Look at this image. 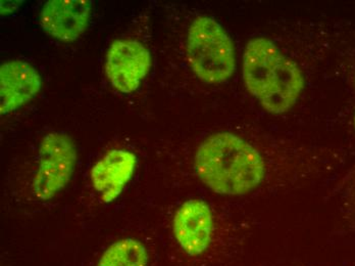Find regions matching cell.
<instances>
[{
  "mask_svg": "<svg viewBox=\"0 0 355 266\" xmlns=\"http://www.w3.org/2000/svg\"><path fill=\"white\" fill-rule=\"evenodd\" d=\"M194 167L209 190L223 196H245L268 176V164L257 148L230 133L207 138L197 149Z\"/></svg>",
  "mask_w": 355,
  "mask_h": 266,
  "instance_id": "cell-1",
  "label": "cell"
},
{
  "mask_svg": "<svg viewBox=\"0 0 355 266\" xmlns=\"http://www.w3.org/2000/svg\"><path fill=\"white\" fill-rule=\"evenodd\" d=\"M243 80L249 94L272 114L289 111L304 86L300 67L265 38L249 41L243 57Z\"/></svg>",
  "mask_w": 355,
  "mask_h": 266,
  "instance_id": "cell-2",
  "label": "cell"
},
{
  "mask_svg": "<svg viewBox=\"0 0 355 266\" xmlns=\"http://www.w3.org/2000/svg\"><path fill=\"white\" fill-rule=\"evenodd\" d=\"M187 58L197 77L209 84L223 83L235 72L233 41L224 28L209 17H198L188 31Z\"/></svg>",
  "mask_w": 355,
  "mask_h": 266,
  "instance_id": "cell-3",
  "label": "cell"
},
{
  "mask_svg": "<svg viewBox=\"0 0 355 266\" xmlns=\"http://www.w3.org/2000/svg\"><path fill=\"white\" fill-rule=\"evenodd\" d=\"M77 160V149L70 136L62 133L45 135L39 149L38 168L32 185L36 198L49 201L62 192L70 183Z\"/></svg>",
  "mask_w": 355,
  "mask_h": 266,
  "instance_id": "cell-4",
  "label": "cell"
},
{
  "mask_svg": "<svg viewBox=\"0 0 355 266\" xmlns=\"http://www.w3.org/2000/svg\"><path fill=\"white\" fill-rule=\"evenodd\" d=\"M213 211L207 202L191 199L179 207L173 219V233L181 250L192 258L202 256L214 241Z\"/></svg>",
  "mask_w": 355,
  "mask_h": 266,
  "instance_id": "cell-5",
  "label": "cell"
},
{
  "mask_svg": "<svg viewBox=\"0 0 355 266\" xmlns=\"http://www.w3.org/2000/svg\"><path fill=\"white\" fill-rule=\"evenodd\" d=\"M151 55L141 42L120 39L110 45L105 62V73L112 85L122 94H132L151 68Z\"/></svg>",
  "mask_w": 355,
  "mask_h": 266,
  "instance_id": "cell-6",
  "label": "cell"
},
{
  "mask_svg": "<svg viewBox=\"0 0 355 266\" xmlns=\"http://www.w3.org/2000/svg\"><path fill=\"white\" fill-rule=\"evenodd\" d=\"M91 8L89 0H51L41 10V26L53 38L71 42L87 28Z\"/></svg>",
  "mask_w": 355,
  "mask_h": 266,
  "instance_id": "cell-7",
  "label": "cell"
},
{
  "mask_svg": "<svg viewBox=\"0 0 355 266\" xmlns=\"http://www.w3.org/2000/svg\"><path fill=\"white\" fill-rule=\"evenodd\" d=\"M42 81L35 68L23 60L0 67V114L8 115L29 103L40 92Z\"/></svg>",
  "mask_w": 355,
  "mask_h": 266,
  "instance_id": "cell-8",
  "label": "cell"
},
{
  "mask_svg": "<svg viewBox=\"0 0 355 266\" xmlns=\"http://www.w3.org/2000/svg\"><path fill=\"white\" fill-rule=\"evenodd\" d=\"M137 157L127 150H112L96 162L91 170V183L103 202L116 200L135 173Z\"/></svg>",
  "mask_w": 355,
  "mask_h": 266,
  "instance_id": "cell-9",
  "label": "cell"
},
{
  "mask_svg": "<svg viewBox=\"0 0 355 266\" xmlns=\"http://www.w3.org/2000/svg\"><path fill=\"white\" fill-rule=\"evenodd\" d=\"M148 252L141 242L127 238L114 242L103 253L97 266H147Z\"/></svg>",
  "mask_w": 355,
  "mask_h": 266,
  "instance_id": "cell-10",
  "label": "cell"
},
{
  "mask_svg": "<svg viewBox=\"0 0 355 266\" xmlns=\"http://www.w3.org/2000/svg\"><path fill=\"white\" fill-rule=\"evenodd\" d=\"M354 126H355V117H354Z\"/></svg>",
  "mask_w": 355,
  "mask_h": 266,
  "instance_id": "cell-11",
  "label": "cell"
}]
</instances>
